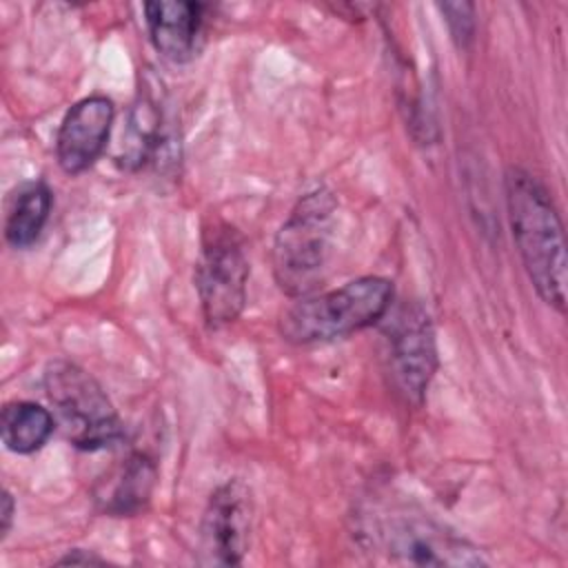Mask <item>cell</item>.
<instances>
[{
	"label": "cell",
	"instance_id": "obj_1",
	"mask_svg": "<svg viewBox=\"0 0 568 568\" xmlns=\"http://www.w3.org/2000/svg\"><path fill=\"white\" fill-rule=\"evenodd\" d=\"M506 209L526 275L537 295L555 311H566L564 226L548 189L526 169L508 166L504 175Z\"/></svg>",
	"mask_w": 568,
	"mask_h": 568
},
{
	"label": "cell",
	"instance_id": "obj_2",
	"mask_svg": "<svg viewBox=\"0 0 568 568\" xmlns=\"http://www.w3.org/2000/svg\"><path fill=\"white\" fill-rule=\"evenodd\" d=\"M393 304V282L357 277L339 288L297 297L280 315V335L291 344H322L346 337L384 320Z\"/></svg>",
	"mask_w": 568,
	"mask_h": 568
},
{
	"label": "cell",
	"instance_id": "obj_3",
	"mask_svg": "<svg viewBox=\"0 0 568 568\" xmlns=\"http://www.w3.org/2000/svg\"><path fill=\"white\" fill-rule=\"evenodd\" d=\"M335 197L317 186L297 200L273 242V275L282 293L311 295L324 280L335 226Z\"/></svg>",
	"mask_w": 568,
	"mask_h": 568
},
{
	"label": "cell",
	"instance_id": "obj_4",
	"mask_svg": "<svg viewBox=\"0 0 568 568\" xmlns=\"http://www.w3.org/2000/svg\"><path fill=\"white\" fill-rule=\"evenodd\" d=\"M42 382L55 426L75 448L102 450L122 439L124 426L115 406L84 368L69 359H53Z\"/></svg>",
	"mask_w": 568,
	"mask_h": 568
},
{
	"label": "cell",
	"instance_id": "obj_5",
	"mask_svg": "<svg viewBox=\"0 0 568 568\" xmlns=\"http://www.w3.org/2000/svg\"><path fill=\"white\" fill-rule=\"evenodd\" d=\"M248 273L242 233L224 220H211L202 231L195 262V288L209 326L220 328L242 315Z\"/></svg>",
	"mask_w": 568,
	"mask_h": 568
},
{
	"label": "cell",
	"instance_id": "obj_6",
	"mask_svg": "<svg viewBox=\"0 0 568 568\" xmlns=\"http://www.w3.org/2000/svg\"><path fill=\"white\" fill-rule=\"evenodd\" d=\"M377 544L402 566H481V552L446 526L419 513H393L377 526Z\"/></svg>",
	"mask_w": 568,
	"mask_h": 568
},
{
	"label": "cell",
	"instance_id": "obj_7",
	"mask_svg": "<svg viewBox=\"0 0 568 568\" xmlns=\"http://www.w3.org/2000/svg\"><path fill=\"white\" fill-rule=\"evenodd\" d=\"M251 490L229 479L217 486L202 513L200 521V552L202 561L211 566H235L244 559L251 537Z\"/></svg>",
	"mask_w": 568,
	"mask_h": 568
},
{
	"label": "cell",
	"instance_id": "obj_8",
	"mask_svg": "<svg viewBox=\"0 0 568 568\" xmlns=\"http://www.w3.org/2000/svg\"><path fill=\"white\" fill-rule=\"evenodd\" d=\"M390 366L402 393L422 402L437 371V344L430 315L417 302L404 304L388 324Z\"/></svg>",
	"mask_w": 568,
	"mask_h": 568
},
{
	"label": "cell",
	"instance_id": "obj_9",
	"mask_svg": "<svg viewBox=\"0 0 568 568\" xmlns=\"http://www.w3.org/2000/svg\"><path fill=\"white\" fill-rule=\"evenodd\" d=\"M115 106L106 95H89L75 102L55 135V158L64 173L80 175L95 164L106 149Z\"/></svg>",
	"mask_w": 568,
	"mask_h": 568
},
{
	"label": "cell",
	"instance_id": "obj_10",
	"mask_svg": "<svg viewBox=\"0 0 568 568\" xmlns=\"http://www.w3.org/2000/svg\"><path fill=\"white\" fill-rule=\"evenodd\" d=\"M144 22L155 51L164 60L184 64L197 55L204 31V4L186 0L146 2Z\"/></svg>",
	"mask_w": 568,
	"mask_h": 568
},
{
	"label": "cell",
	"instance_id": "obj_11",
	"mask_svg": "<svg viewBox=\"0 0 568 568\" xmlns=\"http://www.w3.org/2000/svg\"><path fill=\"white\" fill-rule=\"evenodd\" d=\"M158 479L155 462L146 453H131L95 490V499L106 515L131 517L146 508Z\"/></svg>",
	"mask_w": 568,
	"mask_h": 568
},
{
	"label": "cell",
	"instance_id": "obj_12",
	"mask_svg": "<svg viewBox=\"0 0 568 568\" xmlns=\"http://www.w3.org/2000/svg\"><path fill=\"white\" fill-rule=\"evenodd\" d=\"M51 204H53V195L44 182L22 184L7 211V222H4L7 242L13 248L31 246L40 237L49 220Z\"/></svg>",
	"mask_w": 568,
	"mask_h": 568
},
{
	"label": "cell",
	"instance_id": "obj_13",
	"mask_svg": "<svg viewBox=\"0 0 568 568\" xmlns=\"http://www.w3.org/2000/svg\"><path fill=\"white\" fill-rule=\"evenodd\" d=\"M55 428L53 413L36 402H9L2 408L0 435L7 450L29 455L40 450Z\"/></svg>",
	"mask_w": 568,
	"mask_h": 568
},
{
	"label": "cell",
	"instance_id": "obj_14",
	"mask_svg": "<svg viewBox=\"0 0 568 568\" xmlns=\"http://www.w3.org/2000/svg\"><path fill=\"white\" fill-rule=\"evenodd\" d=\"M122 155L118 158L126 169H140L164 144L162 113L151 95H140L129 113V126L122 135Z\"/></svg>",
	"mask_w": 568,
	"mask_h": 568
},
{
	"label": "cell",
	"instance_id": "obj_15",
	"mask_svg": "<svg viewBox=\"0 0 568 568\" xmlns=\"http://www.w3.org/2000/svg\"><path fill=\"white\" fill-rule=\"evenodd\" d=\"M444 20L450 29V38L459 49H466L473 42L475 33V9L468 2H446L439 4Z\"/></svg>",
	"mask_w": 568,
	"mask_h": 568
},
{
	"label": "cell",
	"instance_id": "obj_16",
	"mask_svg": "<svg viewBox=\"0 0 568 568\" xmlns=\"http://www.w3.org/2000/svg\"><path fill=\"white\" fill-rule=\"evenodd\" d=\"M13 515H16V501H13V495L4 488L2 497H0V539H4L9 535Z\"/></svg>",
	"mask_w": 568,
	"mask_h": 568
},
{
	"label": "cell",
	"instance_id": "obj_17",
	"mask_svg": "<svg viewBox=\"0 0 568 568\" xmlns=\"http://www.w3.org/2000/svg\"><path fill=\"white\" fill-rule=\"evenodd\" d=\"M55 564H64V566H73V564H106L104 557L95 555V552H89V550H82V548H73L69 550L64 557H60Z\"/></svg>",
	"mask_w": 568,
	"mask_h": 568
}]
</instances>
